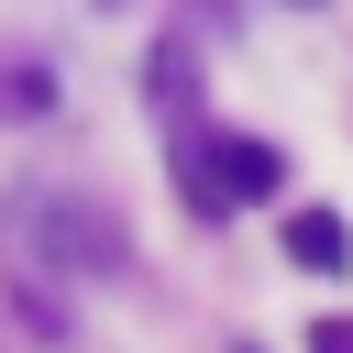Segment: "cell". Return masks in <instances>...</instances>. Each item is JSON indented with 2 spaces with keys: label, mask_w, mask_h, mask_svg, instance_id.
<instances>
[{
  "label": "cell",
  "mask_w": 353,
  "mask_h": 353,
  "mask_svg": "<svg viewBox=\"0 0 353 353\" xmlns=\"http://www.w3.org/2000/svg\"><path fill=\"white\" fill-rule=\"evenodd\" d=\"M55 110V66H0V121H33Z\"/></svg>",
  "instance_id": "4"
},
{
  "label": "cell",
  "mask_w": 353,
  "mask_h": 353,
  "mask_svg": "<svg viewBox=\"0 0 353 353\" xmlns=\"http://www.w3.org/2000/svg\"><path fill=\"white\" fill-rule=\"evenodd\" d=\"M309 353H353V320H331V331H320V342H309Z\"/></svg>",
  "instance_id": "5"
},
{
  "label": "cell",
  "mask_w": 353,
  "mask_h": 353,
  "mask_svg": "<svg viewBox=\"0 0 353 353\" xmlns=\"http://www.w3.org/2000/svg\"><path fill=\"white\" fill-rule=\"evenodd\" d=\"M287 265H309V276H342V265H353V232H342L331 210H298V221H287Z\"/></svg>",
  "instance_id": "3"
},
{
  "label": "cell",
  "mask_w": 353,
  "mask_h": 353,
  "mask_svg": "<svg viewBox=\"0 0 353 353\" xmlns=\"http://www.w3.org/2000/svg\"><path fill=\"white\" fill-rule=\"evenodd\" d=\"M33 243H44V265H66V276H121L132 265V243H121V221L110 210H77V199H44V210H11Z\"/></svg>",
  "instance_id": "1"
},
{
  "label": "cell",
  "mask_w": 353,
  "mask_h": 353,
  "mask_svg": "<svg viewBox=\"0 0 353 353\" xmlns=\"http://www.w3.org/2000/svg\"><path fill=\"white\" fill-rule=\"evenodd\" d=\"M276 143H254V132H232V143H210V188L221 199H276Z\"/></svg>",
  "instance_id": "2"
}]
</instances>
